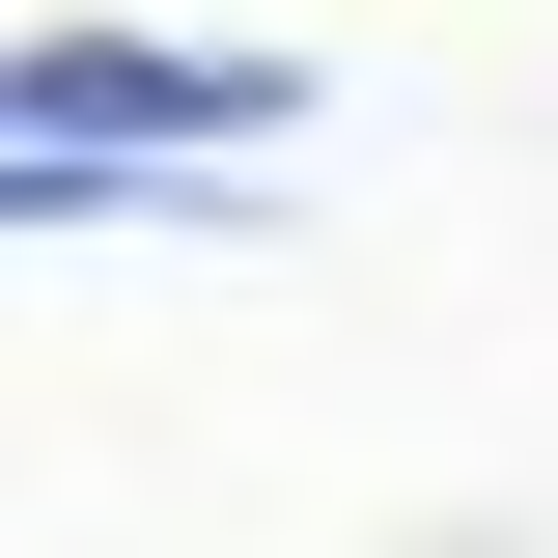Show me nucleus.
<instances>
[{"label":"nucleus","instance_id":"nucleus-1","mask_svg":"<svg viewBox=\"0 0 558 558\" xmlns=\"http://www.w3.org/2000/svg\"><path fill=\"white\" fill-rule=\"evenodd\" d=\"M112 140H279V84L252 57H28V196H84V168H112Z\"/></svg>","mask_w":558,"mask_h":558}]
</instances>
